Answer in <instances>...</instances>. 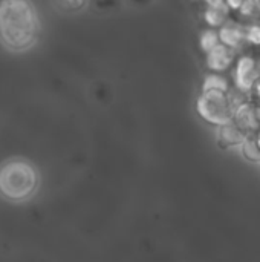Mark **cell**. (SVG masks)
<instances>
[{
	"label": "cell",
	"instance_id": "ba28073f",
	"mask_svg": "<svg viewBox=\"0 0 260 262\" xmlns=\"http://www.w3.org/2000/svg\"><path fill=\"white\" fill-rule=\"evenodd\" d=\"M218 35H219V41L222 45H225L231 49H238L245 41V28H241V26L231 25V23H225L218 31Z\"/></svg>",
	"mask_w": 260,
	"mask_h": 262
},
{
	"label": "cell",
	"instance_id": "7a4b0ae2",
	"mask_svg": "<svg viewBox=\"0 0 260 262\" xmlns=\"http://www.w3.org/2000/svg\"><path fill=\"white\" fill-rule=\"evenodd\" d=\"M38 184L37 170L26 161L12 160L0 167V193L9 201L29 198Z\"/></svg>",
	"mask_w": 260,
	"mask_h": 262
},
{
	"label": "cell",
	"instance_id": "8fae6325",
	"mask_svg": "<svg viewBox=\"0 0 260 262\" xmlns=\"http://www.w3.org/2000/svg\"><path fill=\"white\" fill-rule=\"evenodd\" d=\"M207 91H221V92H230V83L225 77L221 74H208L202 81V92Z\"/></svg>",
	"mask_w": 260,
	"mask_h": 262
},
{
	"label": "cell",
	"instance_id": "3957f363",
	"mask_svg": "<svg viewBox=\"0 0 260 262\" xmlns=\"http://www.w3.org/2000/svg\"><path fill=\"white\" fill-rule=\"evenodd\" d=\"M198 114L207 123L219 127L233 121L234 104L231 101L230 92L221 91H207L202 92L196 103Z\"/></svg>",
	"mask_w": 260,
	"mask_h": 262
},
{
	"label": "cell",
	"instance_id": "2e32d148",
	"mask_svg": "<svg viewBox=\"0 0 260 262\" xmlns=\"http://www.w3.org/2000/svg\"><path fill=\"white\" fill-rule=\"evenodd\" d=\"M244 2H245V0H225V5H227L230 9H233V11H239V8L242 6Z\"/></svg>",
	"mask_w": 260,
	"mask_h": 262
},
{
	"label": "cell",
	"instance_id": "d6986e66",
	"mask_svg": "<svg viewBox=\"0 0 260 262\" xmlns=\"http://www.w3.org/2000/svg\"><path fill=\"white\" fill-rule=\"evenodd\" d=\"M256 140H257V143H259V146H260V130L256 134Z\"/></svg>",
	"mask_w": 260,
	"mask_h": 262
},
{
	"label": "cell",
	"instance_id": "30bf717a",
	"mask_svg": "<svg viewBox=\"0 0 260 262\" xmlns=\"http://www.w3.org/2000/svg\"><path fill=\"white\" fill-rule=\"evenodd\" d=\"M239 147L245 160H248L250 163H260V146L256 140V135H247V138Z\"/></svg>",
	"mask_w": 260,
	"mask_h": 262
},
{
	"label": "cell",
	"instance_id": "5b68a950",
	"mask_svg": "<svg viewBox=\"0 0 260 262\" xmlns=\"http://www.w3.org/2000/svg\"><path fill=\"white\" fill-rule=\"evenodd\" d=\"M233 123L247 135H256L260 130V109L250 101H241L234 106Z\"/></svg>",
	"mask_w": 260,
	"mask_h": 262
},
{
	"label": "cell",
	"instance_id": "277c9868",
	"mask_svg": "<svg viewBox=\"0 0 260 262\" xmlns=\"http://www.w3.org/2000/svg\"><path fill=\"white\" fill-rule=\"evenodd\" d=\"M259 78L260 68L257 61L250 55L241 57L236 63V71H234L236 88L241 92H250L256 88Z\"/></svg>",
	"mask_w": 260,
	"mask_h": 262
},
{
	"label": "cell",
	"instance_id": "9a60e30c",
	"mask_svg": "<svg viewBox=\"0 0 260 262\" xmlns=\"http://www.w3.org/2000/svg\"><path fill=\"white\" fill-rule=\"evenodd\" d=\"M245 40L260 46V25H251L245 28Z\"/></svg>",
	"mask_w": 260,
	"mask_h": 262
},
{
	"label": "cell",
	"instance_id": "52a82bcc",
	"mask_svg": "<svg viewBox=\"0 0 260 262\" xmlns=\"http://www.w3.org/2000/svg\"><path fill=\"white\" fill-rule=\"evenodd\" d=\"M245 138L247 134L242 129H239L233 121L218 127V144L224 149L239 147Z\"/></svg>",
	"mask_w": 260,
	"mask_h": 262
},
{
	"label": "cell",
	"instance_id": "e0dca14e",
	"mask_svg": "<svg viewBox=\"0 0 260 262\" xmlns=\"http://www.w3.org/2000/svg\"><path fill=\"white\" fill-rule=\"evenodd\" d=\"M207 6H211V5H221V3H225V0H205Z\"/></svg>",
	"mask_w": 260,
	"mask_h": 262
},
{
	"label": "cell",
	"instance_id": "4fadbf2b",
	"mask_svg": "<svg viewBox=\"0 0 260 262\" xmlns=\"http://www.w3.org/2000/svg\"><path fill=\"white\" fill-rule=\"evenodd\" d=\"M239 11L244 17L257 18L260 17V0H245Z\"/></svg>",
	"mask_w": 260,
	"mask_h": 262
},
{
	"label": "cell",
	"instance_id": "9c48e42d",
	"mask_svg": "<svg viewBox=\"0 0 260 262\" xmlns=\"http://www.w3.org/2000/svg\"><path fill=\"white\" fill-rule=\"evenodd\" d=\"M228 14H230V8L225 3L211 5V6H207V9L204 12V20L211 28H221L222 25L227 23Z\"/></svg>",
	"mask_w": 260,
	"mask_h": 262
},
{
	"label": "cell",
	"instance_id": "8992f818",
	"mask_svg": "<svg viewBox=\"0 0 260 262\" xmlns=\"http://www.w3.org/2000/svg\"><path fill=\"white\" fill-rule=\"evenodd\" d=\"M234 60V49L219 43L207 52V68L213 72L227 71Z\"/></svg>",
	"mask_w": 260,
	"mask_h": 262
},
{
	"label": "cell",
	"instance_id": "ac0fdd59",
	"mask_svg": "<svg viewBox=\"0 0 260 262\" xmlns=\"http://www.w3.org/2000/svg\"><path fill=\"white\" fill-rule=\"evenodd\" d=\"M256 91H257V95H259V98H260V78H259V81H257V84H256Z\"/></svg>",
	"mask_w": 260,
	"mask_h": 262
},
{
	"label": "cell",
	"instance_id": "6da1fadb",
	"mask_svg": "<svg viewBox=\"0 0 260 262\" xmlns=\"http://www.w3.org/2000/svg\"><path fill=\"white\" fill-rule=\"evenodd\" d=\"M40 23L29 0H0V41L11 51L31 48L38 35Z\"/></svg>",
	"mask_w": 260,
	"mask_h": 262
},
{
	"label": "cell",
	"instance_id": "5bb4252c",
	"mask_svg": "<svg viewBox=\"0 0 260 262\" xmlns=\"http://www.w3.org/2000/svg\"><path fill=\"white\" fill-rule=\"evenodd\" d=\"M61 9H66V11H80L81 8H84L86 2L87 0H54Z\"/></svg>",
	"mask_w": 260,
	"mask_h": 262
},
{
	"label": "cell",
	"instance_id": "7c38bea8",
	"mask_svg": "<svg viewBox=\"0 0 260 262\" xmlns=\"http://www.w3.org/2000/svg\"><path fill=\"white\" fill-rule=\"evenodd\" d=\"M219 35H218V31L215 29H205L202 34H201V38H199V45H201V49L207 54L210 49H213L216 45H219Z\"/></svg>",
	"mask_w": 260,
	"mask_h": 262
}]
</instances>
